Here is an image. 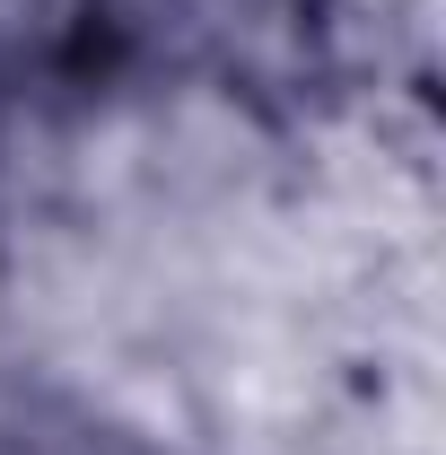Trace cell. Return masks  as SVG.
<instances>
[{"instance_id":"1","label":"cell","mask_w":446,"mask_h":455,"mask_svg":"<svg viewBox=\"0 0 446 455\" xmlns=\"http://www.w3.org/2000/svg\"><path fill=\"white\" fill-rule=\"evenodd\" d=\"M0 455H140V447L106 420H88V411H36L0 438Z\"/></svg>"}]
</instances>
